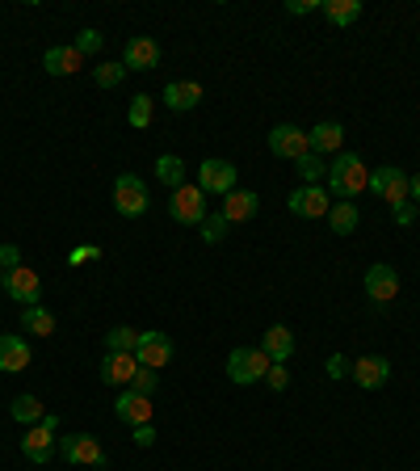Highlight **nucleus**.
Returning <instances> with one entry per match:
<instances>
[{
  "mask_svg": "<svg viewBox=\"0 0 420 471\" xmlns=\"http://www.w3.org/2000/svg\"><path fill=\"white\" fill-rule=\"evenodd\" d=\"M0 270H9V274L21 270V249L17 244H0Z\"/></svg>",
  "mask_w": 420,
  "mask_h": 471,
  "instance_id": "nucleus-38",
  "label": "nucleus"
},
{
  "mask_svg": "<svg viewBox=\"0 0 420 471\" xmlns=\"http://www.w3.org/2000/svg\"><path fill=\"white\" fill-rule=\"evenodd\" d=\"M370 190V168H365V160L357 152H340L328 165V194H332V202H353L357 194H365Z\"/></svg>",
  "mask_w": 420,
  "mask_h": 471,
  "instance_id": "nucleus-1",
  "label": "nucleus"
},
{
  "mask_svg": "<svg viewBox=\"0 0 420 471\" xmlns=\"http://www.w3.org/2000/svg\"><path fill=\"white\" fill-rule=\"evenodd\" d=\"M265 388H273V391H286V388H290V371H286V362H273V366H269Z\"/></svg>",
  "mask_w": 420,
  "mask_h": 471,
  "instance_id": "nucleus-36",
  "label": "nucleus"
},
{
  "mask_svg": "<svg viewBox=\"0 0 420 471\" xmlns=\"http://www.w3.org/2000/svg\"><path fill=\"white\" fill-rule=\"evenodd\" d=\"M59 416L55 413H46L38 421V425H29L26 433H21V455L29 458V463H51V458H55V450H59Z\"/></svg>",
  "mask_w": 420,
  "mask_h": 471,
  "instance_id": "nucleus-3",
  "label": "nucleus"
},
{
  "mask_svg": "<svg viewBox=\"0 0 420 471\" xmlns=\"http://www.w3.org/2000/svg\"><path fill=\"white\" fill-rule=\"evenodd\" d=\"M29 341L26 337H9V333H0V371L4 374H21L29 366Z\"/></svg>",
  "mask_w": 420,
  "mask_h": 471,
  "instance_id": "nucleus-18",
  "label": "nucleus"
},
{
  "mask_svg": "<svg viewBox=\"0 0 420 471\" xmlns=\"http://www.w3.org/2000/svg\"><path fill=\"white\" fill-rule=\"evenodd\" d=\"M227 227H231V223L223 219V210H214V215L202 219V240H206V244H219V240H227Z\"/></svg>",
  "mask_w": 420,
  "mask_h": 471,
  "instance_id": "nucleus-32",
  "label": "nucleus"
},
{
  "mask_svg": "<svg viewBox=\"0 0 420 471\" xmlns=\"http://www.w3.org/2000/svg\"><path fill=\"white\" fill-rule=\"evenodd\" d=\"M407 198H412V202H420V173H412V177H407Z\"/></svg>",
  "mask_w": 420,
  "mask_h": 471,
  "instance_id": "nucleus-43",
  "label": "nucleus"
},
{
  "mask_svg": "<svg viewBox=\"0 0 420 471\" xmlns=\"http://www.w3.org/2000/svg\"><path fill=\"white\" fill-rule=\"evenodd\" d=\"M0 291H4V274H0Z\"/></svg>",
  "mask_w": 420,
  "mask_h": 471,
  "instance_id": "nucleus-44",
  "label": "nucleus"
},
{
  "mask_svg": "<svg viewBox=\"0 0 420 471\" xmlns=\"http://www.w3.org/2000/svg\"><path fill=\"white\" fill-rule=\"evenodd\" d=\"M135 346H139V333L126 329V324H118V329L105 333V354H135Z\"/></svg>",
  "mask_w": 420,
  "mask_h": 471,
  "instance_id": "nucleus-30",
  "label": "nucleus"
},
{
  "mask_svg": "<svg viewBox=\"0 0 420 471\" xmlns=\"http://www.w3.org/2000/svg\"><path fill=\"white\" fill-rule=\"evenodd\" d=\"M130 388L139 391V396H147L152 400V391L160 388V371H152V366H139V374H135V383Z\"/></svg>",
  "mask_w": 420,
  "mask_h": 471,
  "instance_id": "nucleus-35",
  "label": "nucleus"
},
{
  "mask_svg": "<svg viewBox=\"0 0 420 471\" xmlns=\"http://www.w3.org/2000/svg\"><path fill=\"white\" fill-rule=\"evenodd\" d=\"M168 215H172L177 223H197V227H202V219H206V194H202L197 185L172 190V198H168Z\"/></svg>",
  "mask_w": 420,
  "mask_h": 471,
  "instance_id": "nucleus-10",
  "label": "nucleus"
},
{
  "mask_svg": "<svg viewBox=\"0 0 420 471\" xmlns=\"http://www.w3.org/2000/svg\"><path fill=\"white\" fill-rule=\"evenodd\" d=\"M269 354L261 346H239L227 354V379L236 383V388H252V383H265L269 374Z\"/></svg>",
  "mask_w": 420,
  "mask_h": 471,
  "instance_id": "nucleus-2",
  "label": "nucleus"
},
{
  "mask_svg": "<svg viewBox=\"0 0 420 471\" xmlns=\"http://www.w3.org/2000/svg\"><path fill=\"white\" fill-rule=\"evenodd\" d=\"M370 194L382 198V202H391V210L399 207V202H412L407 198V173L395 165H382L370 173Z\"/></svg>",
  "mask_w": 420,
  "mask_h": 471,
  "instance_id": "nucleus-9",
  "label": "nucleus"
},
{
  "mask_svg": "<svg viewBox=\"0 0 420 471\" xmlns=\"http://www.w3.org/2000/svg\"><path fill=\"white\" fill-rule=\"evenodd\" d=\"M202 98H206V93H202V84H197V81H172L164 89V106L172 114H189Z\"/></svg>",
  "mask_w": 420,
  "mask_h": 471,
  "instance_id": "nucleus-19",
  "label": "nucleus"
},
{
  "mask_svg": "<svg viewBox=\"0 0 420 471\" xmlns=\"http://www.w3.org/2000/svg\"><path fill=\"white\" fill-rule=\"evenodd\" d=\"M135 358L139 366H152V371H164L168 362H172V337L160 333V329H147L139 333V346H135Z\"/></svg>",
  "mask_w": 420,
  "mask_h": 471,
  "instance_id": "nucleus-11",
  "label": "nucleus"
},
{
  "mask_svg": "<svg viewBox=\"0 0 420 471\" xmlns=\"http://www.w3.org/2000/svg\"><path fill=\"white\" fill-rule=\"evenodd\" d=\"M323 13L332 26H353L362 17V0H323Z\"/></svg>",
  "mask_w": 420,
  "mask_h": 471,
  "instance_id": "nucleus-28",
  "label": "nucleus"
},
{
  "mask_svg": "<svg viewBox=\"0 0 420 471\" xmlns=\"http://www.w3.org/2000/svg\"><path fill=\"white\" fill-rule=\"evenodd\" d=\"M315 9H323L320 0H290V4H286V13H294V17H303V13H315Z\"/></svg>",
  "mask_w": 420,
  "mask_h": 471,
  "instance_id": "nucleus-41",
  "label": "nucleus"
},
{
  "mask_svg": "<svg viewBox=\"0 0 420 471\" xmlns=\"http://www.w3.org/2000/svg\"><path fill=\"white\" fill-rule=\"evenodd\" d=\"M155 177L164 181L168 190H181L185 185V160L181 156H172V152H164L160 160H155Z\"/></svg>",
  "mask_w": 420,
  "mask_h": 471,
  "instance_id": "nucleus-27",
  "label": "nucleus"
},
{
  "mask_svg": "<svg viewBox=\"0 0 420 471\" xmlns=\"http://www.w3.org/2000/svg\"><path fill=\"white\" fill-rule=\"evenodd\" d=\"M147 207H152V198H147L143 177H135V173H118V181H113V210H118L122 219H143Z\"/></svg>",
  "mask_w": 420,
  "mask_h": 471,
  "instance_id": "nucleus-4",
  "label": "nucleus"
},
{
  "mask_svg": "<svg viewBox=\"0 0 420 471\" xmlns=\"http://www.w3.org/2000/svg\"><path fill=\"white\" fill-rule=\"evenodd\" d=\"M261 349L269 354V362H286L294 354V333L286 324H273V329H265V337H261Z\"/></svg>",
  "mask_w": 420,
  "mask_h": 471,
  "instance_id": "nucleus-23",
  "label": "nucleus"
},
{
  "mask_svg": "<svg viewBox=\"0 0 420 471\" xmlns=\"http://www.w3.org/2000/svg\"><path fill=\"white\" fill-rule=\"evenodd\" d=\"M311 139V152L323 156V152H345V126L340 123H320L307 131Z\"/></svg>",
  "mask_w": 420,
  "mask_h": 471,
  "instance_id": "nucleus-21",
  "label": "nucleus"
},
{
  "mask_svg": "<svg viewBox=\"0 0 420 471\" xmlns=\"http://www.w3.org/2000/svg\"><path fill=\"white\" fill-rule=\"evenodd\" d=\"M71 47H76V51H80L84 59H88V56H97L101 47H105V39H101V30H80V34H76V42H71Z\"/></svg>",
  "mask_w": 420,
  "mask_h": 471,
  "instance_id": "nucleus-34",
  "label": "nucleus"
},
{
  "mask_svg": "<svg viewBox=\"0 0 420 471\" xmlns=\"http://www.w3.org/2000/svg\"><path fill=\"white\" fill-rule=\"evenodd\" d=\"M97 257H101L97 244H80V249H71L68 261H71V265H84V261H97Z\"/></svg>",
  "mask_w": 420,
  "mask_h": 471,
  "instance_id": "nucleus-39",
  "label": "nucleus"
},
{
  "mask_svg": "<svg viewBox=\"0 0 420 471\" xmlns=\"http://www.w3.org/2000/svg\"><path fill=\"white\" fill-rule=\"evenodd\" d=\"M298 165V177H303V185H320L323 177H328V165H323V156L307 152L303 160H294Z\"/></svg>",
  "mask_w": 420,
  "mask_h": 471,
  "instance_id": "nucleus-31",
  "label": "nucleus"
},
{
  "mask_svg": "<svg viewBox=\"0 0 420 471\" xmlns=\"http://www.w3.org/2000/svg\"><path fill=\"white\" fill-rule=\"evenodd\" d=\"M9 416H13L17 425H38L42 416H46V408H42L38 396H29L26 391V396H17V400L9 404Z\"/></svg>",
  "mask_w": 420,
  "mask_h": 471,
  "instance_id": "nucleus-26",
  "label": "nucleus"
},
{
  "mask_svg": "<svg viewBox=\"0 0 420 471\" xmlns=\"http://www.w3.org/2000/svg\"><path fill=\"white\" fill-rule=\"evenodd\" d=\"M269 152L278 156V160H303V156L311 152V139H307L303 126L278 123L273 131H269Z\"/></svg>",
  "mask_w": 420,
  "mask_h": 471,
  "instance_id": "nucleus-7",
  "label": "nucleus"
},
{
  "mask_svg": "<svg viewBox=\"0 0 420 471\" xmlns=\"http://www.w3.org/2000/svg\"><path fill=\"white\" fill-rule=\"evenodd\" d=\"M113 413H118V421H126L130 430H135V425H152V400L139 396L135 388H126L122 396L113 400Z\"/></svg>",
  "mask_w": 420,
  "mask_h": 471,
  "instance_id": "nucleus-17",
  "label": "nucleus"
},
{
  "mask_svg": "<svg viewBox=\"0 0 420 471\" xmlns=\"http://www.w3.org/2000/svg\"><path fill=\"white\" fill-rule=\"evenodd\" d=\"M395 295H399V274L391 265H370L365 270V299L374 307H387Z\"/></svg>",
  "mask_w": 420,
  "mask_h": 471,
  "instance_id": "nucleus-13",
  "label": "nucleus"
},
{
  "mask_svg": "<svg viewBox=\"0 0 420 471\" xmlns=\"http://www.w3.org/2000/svg\"><path fill=\"white\" fill-rule=\"evenodd\" d=\"M21 329H26L29 337H51V333H55V316H51L42 304L21 307Z\"/></svg>",
  "mask_w": 420,
  "mask_h": 471,
  "instance_id": "nucleus-25",
  "label": "nucleus"
},
{
  "mask_svg": "<svg viewBox=\"0 0 420 471\" xmlns=\"http://www.w3.org/2000/svg\"><path fill=\"white\" fill-rule=\"evenodd\" d=\"M80 64H84V56L76 47H51V51L42 56V68L51 72V76H71Z\"/></svg>",
  "mask_w": 420,
  "mask_h": 471,
  "instance_id": "nucleus-22",
  "label": "nucleus"
},
{
  "mask_svg": "<svg viewBox=\"0 0 420 471\" xmlns=\"http://www.w3.org/2000/svg\"><path fill=\"white\" fill-rule=\"evenodd\" d=\"M323 371H328V379H345V374L353 371V362L345 358V354H332V358L323 362Z\"/></svg>",
  "mask_w": 420,
  "mask_h": 471,
  "instance_id": "nucleus-37",
  "label": "nucleus"
},
{
  "mask_svg": "<svg viewBox=\"0 0 420 471\" xmlns=\"http://www.w3.org/2000/svg\"><path fill=\"white\" fill-rule=\"evenodd\" d=\"M286 207L298 219H328V207H332V194L323 185H298L286 194Z\"/></svg>",
  "mask_w": 420,
  "mask_h": 471,
  "instance_id": "nucleus-8",
  "label": "nucleus"
},
{
  "mask_svg": "<svg viewBox=\"0 0 420 471\" xmlns=\"http://www.w3.org/2000/svg\"><path fill=\"white\" fill-rule=\"evenodd\" d=\"M4 291H9V299H13V304H21V307L42 304V278H38V270L21 265V270H13V274H4Z\"/></svg>",
  "mask_w": 420,
  "mask_h": 471,
  "instance_id": "nucleus-12",
  "label": "nucleus"
},
{
  "mask_svg": "<svg viewBox=\"0 0 420 471\" xmlns=\"http://www.w3.org/2000/svg\"><path fill=\"white\" fill-rule=\"evenodd\" d=\"M160 64V42L147 39V34H135V39L122 47V68L126 72H152Z\"/></svg>",
  "mask_w": 420,
  "mask_h": 471,
  "instance_id": "nucleus-14",
  "label": "nucleus"
},
{
  "mask_svg": "<svg viewBox=\"0 0 420 471\" xmlns=\"http://www.w3.org/2000/svg\"><path fill=\"white\" fill-rule=\"evenodd\" d=\"M349 379L357 383V388H365V391H378L382 383H387V379H391V362L378 358V354H365V358L353 362Z\"/></svg>",
  "mask_w": 420,
  "mask_h": 471,
  "instance_id": "nucleus-15",
  "label": "nucleus"
},
{
  "mask_svg": "<svg viewBox=\"0 0 420 471\" xmlns=\"http://www.w3.org/2000/svg\"><path fill=\"white\" fill-rule=\"evenodd\" d=\"M223 219L227 223H244V219H252L256 210H261V198L252 194V190H231V194L223 198Z\"/></svg>",
  "mask_w": 420,
  "mask_h": 471,
  "instance_id": "nucleus-20",
  "label": "nucleus"
},
{
  "mask_svg": "<svg viewBox=\"0 0 420 471\" xmlns=\"http://www.w3.org/2000/svg\"><path fill=\"white\" fill-rule=\"evenodd\" d=\"M395 223H399V227H412V223H416V202H399V207H395Z\"/></svg>",
  "mask_w": 420,
  "mask_h": 471,
  "instance_id": "nucleus-40",
  "label": "nucleus"
},
{
  "mask_svg": "<svg viewBox=\"0 0 420 471\" xmlns=\"http://www.w3.org/2000/svg\"><path fill=\"white\" fill-rule=\"evenodd\" d=\"M357 223H362L357 202H332V207H328V227H332V236H353Z\"/></svg>",
  "mask_w": 420,
  "mask_h": 471,
  "instance_id": "nucleus-24",
  "label": "nucleus"
},
{
  "mask_svg": "<svg viewBox=\"0 0 420 471\" xmlns=\"http://www.w3.org/2000/svg\"><path fill=\"white\" fill-rule=\"evenodd\" d=\"M93 81H97V89H118L126 81V68L122 64H101V68H93Z\"/></svg>",
  "mask_w": 420,
  "mask_h": 471,
  "instance_id": "nucleus-33",
  "label": "nucleus"
},
{
  "mask_svg": "<svg viewBox=\"0 0 420 471\" xmlns=\"http://www.w3.org/2000/svg\"><path fill=\"white\" fill-rule=\"evenodd\" d=\"M130 438H135V446H143V450H147V446H155V425H135V433H130Z\"/></svg>",
  "mask_w": 420,
  "mask_h": 471,
  "instance_id": "nucleus-42",
  "label": "nucleus"
},
{
  "mask_svg": "<svg viewBox=\"0 0 420 471\" xmlns=\"http://www.w3.org/2000/svg\"><path fill=\"white\" fill-rule=\"evenodd\" d=\"M236 165H231V160H219V156H206V160H202V165H197V190H202V194H231V190H236Z\"/></svg>",
  "mask_w": 420,
  "mask_h": 471,
  "instance_id": "nucleus-6",
  "label": "nucleus"
},
{
  "mask_svg": "<svg viewBox=\"0 0 420 471\" xmlns=\"http://www.w3.org/2000/svg\"><path fill=\"white\" fill-rule=\"evenodd\" d=\"M59 455L68 458L71 467H110V455L101 450V442L93 433H68V438H59Z\"/></svg>",
  "mask_w": 420,
  "mask_h": 471,
  "instance_id": "nucleus-5",
  "label": "nucleus"
},
{
  "mask_svg": "<svg viewBox=\"0 0 420 471\" xmlns=\"http://www.w3.org/2000/svg\"><path fill=\"white\" fill-rule=\"evenodd\" d=\"M155 118V101L147 98V93H139V98H130V110H126V123L135 126V131H147Z\"/></svg>",
  "mask_w": 420,
  "mask_h": 471,
  "instance_id": "nucleus-29",
  "label": "nucleus"
},
{
  "mask_svg": "<svg viewBox=\"0 0 420 471\" xmlns=\"http://www.w3.org/2000/svg\"><path fill=\"white\" fill-rule=\"evenodd\" d=\"M135 374H139V358L135 354H105V362H101V383L105 388H130Z\"/></svg>",
  "mask_w": 420,
  "mask_h": 471,
  "instance_id": "nucleus-16",
  "label": "nucleus"
}]
</instances>
